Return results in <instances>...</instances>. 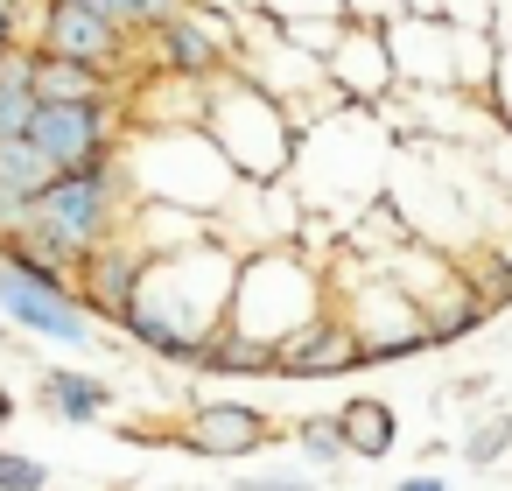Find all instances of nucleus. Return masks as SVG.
Here are the masks:
<instances>
[{"mask_svg": "<svg viewBox=\"0 0 512 491\" xmlns=\"http://www.w3.org/2000/svg\"><path fill=\"white\" fill-rule=\"evenodd\" d=\"M211 141L225 148L239 183H281L288 169V127H281V99L253 78H211Z\"/></svg>", "mask_w": 512, "mask_h": 491, "instance_id": "1", "label": "nucleus"}, {"mask_svg": "<svg viewBox=\"0 0 512 491\" xmlns=\"http://www.w3.org/2000/svg\"><path fill=\"white\" fill-rule=\"evenodd\" d=\"M127 197H134V176H127L120 155H113V162H92V169L57 176V183L36 197V225H50V232L71 239L78 253H92V246L120 239V225H127V211H134Z\"/></svg>", "mask_w": 512, "mask_h": 491, "instance_id": "2", "label": "nucleus"}, {"mask_svg": "<svg viewBox=\"0 0 512 491\" xmlns=\"http://www.w3.org/2000/svg\"><path fill=\"white\" fill-rule=\"evenodd\" d=\"M29 141L50 148V162H57L64 176H71V169H92V162H113V148H120V106H113V99H92V106L43 99Z\"/></svg>", "mask_w": 512, "mask_h": 491, "instance_id": "3", "label": "nucleus"}, {"mask_svg": "<svg viewBox=\"0 0 512 491\" xmlns=\"http://www.w3.org/2000/svg\"><path fill=\"white\" fill-rule=\"evenodd\" d=\"M0 309H8L22 330H36V337L92 344V316H85V302L71 295V281H36V274H22L15 260H0Z\"/></svg>", "mask_w": 512, "mask_h": 491, "instance_id": "4", "label": "nucleus"}, {"mask_svg": "<svg viewBox=\"0 0 512 491\" xmlns=\"http://www.w3.org/2000/svg\"><path fill=\"white\" fill-rule=\"evenodd\" d=\"M134 29H120L113 15L99 8H78V0H50V22H43V57H71V64H92V71H120L134 57Z\"/></svg>", "mask_w": 512, "mask_h": 491, "instance_id": "5", "label": "nucleus"}, {"mask_svg": "<svg viewBox=\"0 0 512 491\" xmlns=\"http://www.w3.org/2000/svg\"><path fill=\"white\" fill-rule=\"evenodd\" d=\"M148 43L162 50V57H155L162 71H176V78H197V85H204V78H218V71H225V64L239 57L232 29H225L218 15H197V8L169 15V22H162V29H155Z\"/></svg>", "mask_w": 512, "mask_h": 491, "instance_id": "6", "label": "nucleus"}, {"mask_svg": "<svg viewBox=\"0 0 512 491\" xmlns=\"http://www.w3.org/2000/svg\"><path fill=\"white\" fill-rule=\"evenodd\" d=\"M141 274H148V260L127 246V232L106 239V246H92L85 267H78V281H85V309L127 323V309H134V295H141Z\"/></svg>", "mask_w": 512, "mask_h": 491, "instance_id": "7", "label": "nucleus"}, {"mask_svg": "<svg viewBox=\"0 0 512 491\" xmlns=\"http://www.w3.org/2000/svg\"><path fill=\"white\" fill-rule=\"evenodd\" d=\"M358 358H372L365 344H358V330H344V323H302L295 337H281V372H344V365H358Z\"/></svg>", "mask_w": 512, "mask_h": 491, "instance_id": "8", "label": "nucleus"}, {"mask_svg": "<svg viewBox=\"0 0 512 491\" xmlns=\"http://www.w3.org/2000/svg\"><path fill=\"white\" fill-rule=\"evenodd\" d=\"M0 260H15L22 274H36V281H71L78 267H85V253L71 246V239H57L50 225H22V232H8V239H0Z\"/></svg>", "mask_w": 512, "mask_h": 491, "instance_id": "9", "label": "nucleus"}, {"mask_svg": "<svg viewBox=\"0 0 512 491\" xmlns=\"http://www.w3.org/2000/svg\"><path fill=\"white\" fill-rule=\"evenodd\" d=\"M190 442H197L204 456H246V449L267 442V414H260V407L218 400V407H204V414L190 421Z\"/></svg>", "mask_w": 512, "mask_h": 491, "instance_id": "10", "label": "nucleus"}, {"mask_svg": "<svg viewBox=\"0 0 512 491\" xmlns=\"http://www.w3.org/2000/svg\"><path fill=\"white\" fill-rule=\"evenodd\" d=\"M57 176H64V169H57V162H50V148H36L29 134H22V141H0V190H15V197H29V204H36Z\"/></svg>", "mask_w": 512, "mask_h": 491, "instance_id": "11", "label": "nucleus"}, {"mask_svg": "<svg viewBox=\"0 0 512 491\" xmlns=\"http://www.w3.org/2000/svg\"><path fill=\"white\" fill-rule=\"evenodd\" d=\"M43 99H64V106H92V99H113V71H92V64H71V57H43Z\"/></svg>", "mask_w": 512, "mask_h": 491, "instance_id": "12", "label": "nucleus"}, {"mask_svg": "<svg viewBox=\"0 0 512 491\" xmlns=\"http://www.w3.org/2000/svg\"><path fill=\"white\" fill-rule=\"evenodd\" d=\"M106 379H85V372H43V407L64 414V421H99L106 414Z\"/></svg>", "mask_w": 512, "mask_h": 491, "instance_id": "13", "label": "nucleus"}, {"mask_svg": "<svg viewBox=\"0 0 512 491\" xmlns=\"http://www.w3.org/2000/svg\"><path fill=\"white\" fill-rule=\"evenodd\" d=\"M337 428H344V442H351V456H386L393 449V407L386 400H351L344 414H337Z\"/></svg>", "mask_w": 512, "mask_h": 491, "instance_id": "14", "label": "nucleus"}, {"mask_svg": "<svg viewBox=\"0 0 512 491\" xmlns=\"http://www.w3.org/2000/svg\"><path fill=\"white\" fill-rule=\"evenodd\" d=\"M43 463L36 456H0V491H43Z\"/></svg>", "mask_w": 512, "mask_h": 491, "instance_id": "15", "label": "nucleus"}, {"mask_svg": "<svg viewBox=\"0 0 512 491\" xmlns=\"http://www.w3.org/2000/svg\"><path fill=\"white\" fill-rule=\"evenodd\" d=\"M302 442H309V456H316V463H330V456H344V449H351L337 421H309V428H302Z\"/></svg>", "mask_w": 512, "mask_h": 491, "instance_id": "16", "label": "nucleus"}, {"mask_svg": "<svg viewBox=\"0 0 512 491\" xmlns=\"http://www.w3.org/2000/svg\"><path fill=\"white\" fill-rule=\"evenodd\" d=\"M491 99H498V120L512 127V50H498V64H491Z\"/></svg>", "mask_w": 512, "mask_h": 491, "instance_id": "17", "label": "nucleus"}, {"mask_svg": "<svg viewBox=\"0 0 512 491\" xmlns=\"http://www.w3.org/2000/svg\"><path fill=\"white\" fill-rule=\"evenodd\" d=\"M78 8H99V15H113L120 29H134V36H148V29H141V0H78Z\"/></svg>", "mask_w": 512, "mask_h": 491, "instance_id": "18", "label": "nucleus"}, {"mask_svg": "<svg viewBox=\"0 0 512 491\" xmlns=\"http://www.w3.org/2000/svg\"><path fill=\"white\" fill-rule=\"evenodd\" d=\"M36 218V204L29 197H15V190H0V239H8V232H22Z\"/></svg>", "mask_w": 512, "mask_h": 491, "instance_id": "19", "label": "nucleus"}, {"mask_svg": "<svg viewBox=\"0 0 512 491\" xmlns=\"http://www.w3.org/2000/svg\"><path fill=\"white\" fill-rule=\"evenodd\" d=\"M498 449H505V421H484V428L470 435V463H491Z\"/></svg>", "mask_w": 512, "mask_h": 491, "instance_id": "20", "label": "nucleus"}, {"mask_svg": "<svg viewBox=\"0 0 512 491\" xmlns=\"http://www.w3.org/2000/svg\"><path fill=\"white\" fill-rule=\"evenodd\" d=\"M491 43L512 50V0H498V22H491Z\"/></svg>", "mask_w": 512, "mask_h": 491, "instance_id": "21", "label": "nucleus"}, {"mask_svg": "<svg viewBox=\"0 0 512 491\" xmlns=\"http://www.w3.org/2000/svg\"><path fill=\"white\" fill-rule=\"evenodd\" d=\"M22 43V22H15V8H0V57H8Z\"/></svg>", "mask_w": 512, "mask_h": 491, "instance_id": "22", "label": "nucleus"}, {"mask_svg": "<svg viewBox=\"0 0 512 491\" xmlns=\"http://www.w3.org/2000/svg\"><path fill=\"white\" fill-rule=\"evenodd\" d=\"M253 491H302V477H260Z\"/></svg>", "mask_w": 512, "mask_h": 491, "instance_id": "23", "label": "nucleus"}, {"mask_svg": "<svg viewBox=\"0 0 512 491\" xmlns=\"http://www.w3.org/2000/svg\"><path fill=\"white\" fill-rule=\"evenodd\" d=\"M393 491H442L435 477H407V484H393Z\"/></svg>", "mask_w": 512, "mask_h": 491, "instance_id": "24", "label": "nucleus"}, {"mask_svg": "<svg viewBox=\"0 0 512 491\" xmlns=\"http://www.w3.org/2000/svg\"><path fill=\"white\" fill-rule=\"evenodd\" d=\"M8 414H15V400H8V386H0V421H8Z\"/></svg>", "mask_w": 512, "mask_h": 491, "instance_id": "25", "label": "nucleus"}]
</instances>
